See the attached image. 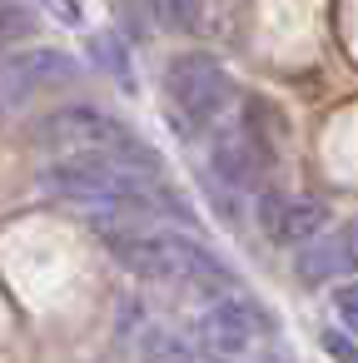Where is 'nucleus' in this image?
<instances>
[{
  "instance_id": "2",
  "label": "nucleus",
  "mask_w": 358,
  "mask_h": 363,
  "mask_svg": "<svg viewBox=\"0 0 358 363\" xmlns=\"http://www.w3.org/2000/svg\"><path fill=\"white\" fill-rule=\"evenodd\" d=\"M95 234L105 239V249L145 284L184 294V298H214L224 289H239L234 269L194 234L164 229L155 219H135V214H95L90 219Z\"/></svg>"
},
{
  "instance_id": "9",
  "label": "nucleus",
  "mask_w": 358,
  "mask_h": 363,
  "mask_svg": "<svg viewBox=\"0 0 358 363\" xmlns=\"http://www.w3.org/2000/svg\"><path fill=\"white\" fill-rule=\"evenodd\" d=\"M259 224L274 244H303L313 239L318 229H328V209L308 194H279V189H264L259 194Z\"/></svg>"
},
{
  "instance_id": "14",
  "label": "nucleus",
  "mask_w": 358,
  "mask_h": 363,
  "mask_svg": "<svg viewBox=\"0 0 358 363\" xmlns=\"http://www.w3.org/2000/svg\"><path fill=\"white\" fill-rule=\"evenodd\" d=\"M323 348H328L333 358H358V343H348V338H343V333H333V328L323 333Z\"/></svg>"
},
{
  "instance_id": "13",
  "label": "nucleus",
  "mask_w": 358,
  "mask_h": 363,
  "mask_svg": "<svg viewBox=\"0 0 358 363\" xmlns=\"http://www.w3.org/2000/svg\"><path fill=\"white\" fill-rule=\"evenodd\" d=\"M333 313L358 333V279H348L343 289H333Z\"/></svg>"
},
{
  "instance_id": "3",
  "label": "nucleus",
  "mask_w": 358,
  "mask_h": 363,
  "mask_svg": "<svg viewBox=\"0 0 358 363\" xmlns=\"http://www.w3.org/2000/svg\"><path fill=\"white\" fill-rule=\"evenodd\" d=\"M199 343L209 353L224 358H259V353H279V323L269 318V308L259 298H249L244 289H224L204 303L199 313Z\"/></svg>"
},
{
  "instance_id": "1",
  "label": "nucleus",
  "mask_w": 358,
  "mask_h": 363,
  "mask_svg": "<svg viewBox=\"0 0 358 363\" xmlns=\"http://www.w3.org/2000/svg\"><path fill=\"white\" fill-rule=\"evenodd\" d=\"M40 189L80 204L90 214H135V219H174L189 224V199L164 179V164H140L120 155H60L40 169Z\"/></svg>"
},
{
  "instance_id": "10",
  "label": "nucleus",
  "mask_w": 358,
  "mask_h": 363,
  "mask_svg": "<svg viewBox=\"0 0 358 363\" xmlns=\"http://www.w3.org/2000/svg\"><path fill=\"white\" fill-rule=\"evenodd\" d=\"M150 11L164 30H199L204 21V0H150Z\"/></svg>"
},
{
  "instance_id": "5",
  "label": "nucleus",
  "mask_w": 358,
  "mask_h": 363,
  "mask_svg": "<svg viewBox=\"0 0 358 363\" xmlns=\"http://www.w3.org/2000/svg\"><path fill=\"white\" fill-rule=\"evenodd\" d=\"M40 145L50 155H120V160H140V164H160V155L120 120L90 110V105H70L55 110L40 125Z\"/></svg>"
},
{
  "instance_id": "6",
  "label": "nucleus",
  "mask_w": 358,
  "mask_h": 363,
  "mask_svg": "<svg viewBox=\"0 0 358 363\" xmlns=\"http://www.w3.org/2000/svg\"><path fill=\"white\" fill-rule=\"evenodd\" d=\"M279 140H284V120H274V125L264 130V125H259V110H254V100H249V105H244V120L214 135L209 164H214V174H219L224 184H234V189H264L269 164H274V155H279Z\"/></svg>"
},
{
  "instance_id": "4",
  "label": "nucleus",
  "mask_w": 358,
  "mask_h": 363,
  "mask_svg": "<svg viewBox=\"0 0 358 363\" xmlns=\"http://www.w3.org/2000/svg\"><path fill=\"white\" fill-rule=\"evenodd\" d=\"M234 80L229 70L204 55V50H189V55H174L169 70H164V100H169V115L184 125V135L194 130H209L229 105H234Z\"/></svg>"
},
{
  "instance_id": "8",
  "label": "nucleus",
  "mask_w": 358,
  "mask_h": 363,
  "mask_svg": "<svg viewBox=\"0 0 358 363\" xmlns=\"http://www.w3.org/2000/svg\"><path fill=\"white\" fill-rule=\"evenodd\" d=\"M293 274L303 284H328V279H343V274H358V219L338 224V229H318L313 239H303L298 259H293Z\"/></svg>"
},
{
  "instance_id": "11",
  "label": "nucleus",
  "mask_w": 358,
  "mask_h": 363,
  "mask_svg": "<svg viewBox=\"0 0 358 363\" xmlns=\"http://www.w3.org/2000/svg\"><path fill=\"white\" fill-rule=\"evenodd\" d=\"M30 30H35V16L21 6V0H0V50L16 45V40H26Z\"/></svg>"
},
{
  "instance_id": "12",
  "label": "nucleus",
  "mask_w": 358,
  "mask_h": 363,
  "mask_svg": "<svg viewBox=\"0 0 358 363\" xmlns=\"http://www.w3.org/2000/svg\"><path fill=\"white\" fill-rule=\"evenodd\" d=\"M90 45H95V60H100L110 75H120L125 85H135V75H130V55H125V45H120L115 35H95Z\"/></svg>"
},
{
  "instance_id": "7",
  "label": "nucleus",
  "mask_w": 358,
  "mask_h": 363,
  "mask_svg": "<svg viewBox=\"0 0 358 363\" xmlns=\"http://www.w3.org/2000/svg\"><path fill=\"white\" fill-rule=\"evenodd\" d=\"M75 80H80V65H75L65 50H50V45H40V50H16V55L0 60V115H16V110H26L35 95L65 90V85H75Z\"/></svg>"
}]
</instances>
